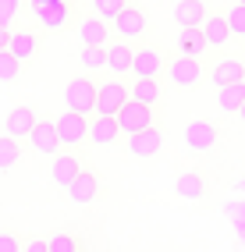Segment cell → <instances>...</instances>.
<instances>
[{"label": "cell", "instance_id": "32", "mask_svg": "<svg viewBox=\"0 0 245 252\" xmlns=\"http://www.w3.org/2000/svg\"><path fill=\"white\" fill-rule=\"evenodd\" d=\"M46 245H50V252H82V242L71 238V234H54Z\"/></svg>", "mask_w": 245, "mask_h": 252}, {"label": "cell", "instance_id": "30", "mask_svg": "<svg viewBox=\"0 0 245 252\" xmlns=\"http://www.w3.org/2000/svg\"><path fill=\"white\" fill-rule=\"evenodd\" d=\"M224 18H227V25H231V36L235 39H245V4L235 0V4L224 11Z\"/></svg>", "mask_w": 245, "mask_h": 252}, {"label": "cell", "instance_id": "4", "mask_svg": "<svg viewBox=\"0 0 245 252\" xmlns=\"http://www.w3.org/2000/svg\"><path fill=\"white\" fill-rule=\"evenodd\" d=\"M64 103H68V110L92 117L96 114V78H89V71L75 75L68 82V89H64Z\"/></svg>", "mask_w": 245, "mask_h": 252}, {"label": "cell", "instance_id": "22", "mask_svg": "<svg viewBox=\"0 0 245 252\" xmlns=\"http://www.w3.org/2000/svg\"><path fill=\"white\" fill-rule=\"evenodd\" d=\"M174 192L182 199H188V203H199V199L206 195V181H203L199 171H182L174 178Z\"/></svg>", "mask_w": 245, "mask_h": 252}, {"label": "cell", "instance_id": "37", "mask_svg": "<svg viewBox=\"0 0 245 252\" xmlns=\"http://www.w3.org/2000/svg\"><path fill=\"white\" fill-rule=\"evenodd\" d=\"M238 4H245V0H238Z\"/></svg>", "mask_w": 245, "mask_h": 252}, {"label": "cell", "instance_id": "34", "mask_svg": "<svg viewBox=\"0 0 245 252\" xmlns=\"http://www.w3.org/2000/svg\"><path fill=\"white\" fill-rule=\"evenodd\" d=\"M25 249H29V252H50V245H46V242H29Z\"/></svg>", "mask_w": 245, "mask_h": 252}, {"label": "cell", "instance_id": "2", "mask_svg": "<svg viewBox=\"0 0 245 252\" xmlns=\"http://www.w3.org/2000/svg\"><path fill=\"white\" fill-rule=\"evenodd\" d=\"M167 75V54L150 43V39H139L135 46V64H132V78H163Z\"/></svg>", "mask_w": 245, "mask_h": 252}, {"label": "cell", "instance_id": "9", "mask_svg": "<svg viewBox=\"0 0 245 252\" xmlns=\"http://www.w3.org/2000/svg\"><path fill=\"white\" fill-rule=\"evenodd\" d=\"M217 139H220V128H217L214 121H199V117H195V121L185 125V146L195 149V153H206V149H214Z\"/></svg>", "mask_w": 245, "mask_h": 252}, {"label": "cell", "instance_id": "27", "mask_svg": "<svg viewBox=\"0 0 245 252\" xmlns=\"http://www.w3.org/2000/svg\"><path fill=\"white\" fill-rule=\"evenodd\" d=\"M107 68V46H82V71H103Z\"/></svg>", "mask_w": 245, "mask_h": 252}, {"label": "cell", "instance_id": "28", "mask_svg": "<svg viewBox=\"0 0 245 252\" xmlns=\"http://www.w3.org/2000/svg\"><path fill=\"white\" fill-rule=\"evenodd\" d=\"M22 68H25V64L14 57L11 50H0V82H14L22 75Z\"/></svg>", "mask_w": 245, "mask_h": 252}, {"label": "cell", "instance_id": "14", "mask_svg": "<svg viewBox=\"0 0 245 252\" xmlns=\"http://www.w3.org/2000/svg\"><path fill=\"white\" fill-rule=\"evenodd\" d=\"M160 146H163V131H160L156 125H150V128L135 131V135H128V153L139 157V160L156 157V153H160Z\"/></svg>", "mask_w": 245, "mask_h": 252}, {"label": "cell", "instance_id": "24", "mask_svg": "<svg viewBox=\"0 0 245 252\" xmlns=\"http://www.w3.org/2000/svg\"><path fill=\"white\" fill-rule=\"evenodd\" d=\"M132 99H142V103L156 107L160 99H163V86H160V78H135V82H132Z\"/></svg>", "mask_w": 245, "mask_h": 252}, {"label": "cell", "instance_id": "16", "mask_svg": "<svg viewBox=\"0 0 245 252\" xmlns=\"http://www.w3.org/2000/svg\"><path fill=\"white\" fill-rule=\"evenodd\" d=\"M50 160H54V167H50L54 185H61V189H68V185L82 174V160H78L75 149H61V153H54Z\"/></svg>", "mask_w": 245, "mask_h": 252}, {"label": "cell", "instance_id": "19", "mask_svg": "<svg viewBox=\"0 0 245 252\" xmlns=\"http://www.w3.org/2000/svg\"><path fill=\"white\" fill-rule=\"evenodd\" d=\"M36 121H39L36 110H32L29 103H18V107H11V114L4 117V131L14 135V139H29V131H32Z\"/></svg>", "mask_w": 245, "mask_h": 252}, {"label": "cell", "instance_id": "1", "mask_svg": "<svg viewBox=\"0 0 245 252\" xmlns=\"http://www.w3.org/2000/svg\"><path fill=\"white\" fill-rule=\"evenodd\" d=\"M203 78H206V68H203V57L195 54H178L167 64V82L174 89H199Z\"/></svg>", "mask_w": 245, "mask_h": 252}, {"label": "cell", "instance_id": "13", "mask_svg": "<svg viewBox=\"0 0 245 252\" xmlns=\"http://www.w3.org/2000/svg\"><path fill=\"white\" fill-rule=\"evenodd\" d=\"M118 139H121V128H118V117H114V114H92L89 117V142L92 146L107 149Z\"/></svg>", "mask_w": 245, "mask_h": 252}, {"label": "cell", "instance_id": "5", "mask_svg": "<svg viewBox=\"0 0 245 252\" xmlns=\"http://www.w3.org/2000/svg\"><path fill=\"white\" fill-rule=\"evenodd\" d=\"M114 117H118L121 135H135V131L156 125V110H153L150 103H142V99H128V103H124L118 114H114Z\"/></svg>", "mask_w": 245, "mask_h": 252}, {"label": "cell", "instance_id": "20", "mask_svg": "<svg viewBox=\"0 0 245 252\" xmlns=\"http://www.w3.org/2000/svg\"><path fill=\"white\" fill-rule=\"evenodd\" d=\"M245 78V61L242 57H220L214 68H210V82L220 89V86H231V82Z\"/></svg>", "mask_w": 245, "mask_h": 252}, {"label": "cell", "instance_id": "33", "mask_svg": "<svg viewBox=\"0 0 245 252\" xmlns=\"http://www.w3.org/2000/svg\"><path fill=\"white\" fill-rule=\"evenodd\" d=\"M25 245H22V238L14 231H0V252H22Z\"/></svg>", "mask_w": 245, "mask_h": 252}, {"label": "cell", "instance_id": "10", "mask_svg": "<svg viewBox=\"0 0 245 252\" xmlns=\"http://www.w3.org/2000/svg\"><path fill=\"white\" fill-rule=\"evenodd\" d=\"M132 64H135V43L128 39H110L107 43V71L110 75H132Z\"/></svg>", "mask_w": 245, "mask_h": 252}, {"label": "cell", "instance_id": "21", "mask_svg": "<svg viewBox=\"0 0 245 252\" xmlns=\"http://www.w3.org/2000/svg\"><path fill=\"white\" fill-rule=\"evenodd\" d=\"M203 36H206V46L210 50H220L224 43H231L235 36H231V25H227V18L224 14H217V11H210L206 14V22H203Z\"/></svg>", "mask_w": 245, "mask_h": 252}, {"label": "cell", "instance_id": "15", "mask_svg": "<svg viewBox=\"0 0 245 252\" xmlns=\"http://www.w3.org/2000/svg\"><path fill=\"white\" fill-rule=\"evenodd\" d=\"M32 11H36L39 25L50 29V32H61L64 25H71V18H75V7L71 4H61V0H54V4H36Z\"/></svg>", "mask_w": 245, "mask_h": 252}, {"label": "cell", "instance_id": "17", "mask_svg": "<svg viewBox=\"0 0 245 252\" xmlns=\"http://www.w3.org/2000/svg\"><path fill=\"white\" fill-rule=\"evenodd\" d=\"M64 192H68V199H71L75 206H86V203H92V199L100 195V178H96L92 171H86V167H82V174H78V178H75Z\"/></svg>", "mask_w": 245, "mask_h": 252}, {"label": "cell", "instance_id": "7", "mask_svg": "<svg viewBox=\"0 0 245 252\" xmlns=\"http://www.w3.org/2000/svg\"><path fill=\"white\" fill-rule=\"evenodd\" d=\"M110 25H114V36H118V39H128V43L146 39V11H142L139 4H132V0L124 4V11H121Z\"/></svg>", "mask_w": 245, "mask_h": 252}, {"label": "cell", "instance_id": "18", "mask_svg": "<svg viewBox=\"0 0 245 252\" xmlns=\"http://www.w3.org/2000/svg\"><path fill=\"white\" fill-rule=\"evenodd\" d=\"M206 14H210L206 0H178L174 4V25L178 29H199L206 22Z\"/></svg>", "mask_w": 245, "mask_h": 252}, {"label": "cell", "instance_id": "25", "mask_svg": "<svg viewBox=\"0 0 245 252\" xmlns=\"http://www.w3.org/2000/svg\"><path fill=\"white\" fill-rule=\"evenodd\" d=\"M22 142L25 139H14V135H0V171H11L14 163L22 160Z\"/></svg>", "mask_w": 245, "mask_h": 252}, {"label": "cell", "instance_id": "23", "mask_svg": "<svg viewBox=\"0 0 245 252\" xmlns=\"http://www.w3.org/2000/svg\"><path fill=\"white\" fill-rule=\"evenodd\" d=\"M242 103H245V78L217 89V107H220L224 114H238V107H242Z\"/></svg>", "mask_w": 245, "mask_h": 252}, {"label": "cell", "instance_id": "36", "mask_svg": "<svg viewBox=\"0 0 245 252\" xmlns=\"http://www.w3.org/2000/svg\"><path fill=\"white\" fill-rule=\"evenodd\" d=\"M238 121H242V125H245V103H242V107H238Z\"/></svg>", "mask_w": 245, "mask_h": 252}, {"label": "cell", "instance_id": "35", "mask_svg": "<svg viewBox=\"0 0 245 252\" xmlns=\"http://www.w3.org/2000/svg\"><path fill=\"white\" fill-rule=\"evenodd\" d=\"M7 43H11V29L0 25V50H7Z\"/></svg>", "mask_w": 245, "mask_h": 252}, {"label": "cell", "instance_id": "8", "mask_svg": "<svg viewBox=\"0 0 245 252\" xmlns=\"http://www.w3.org/2000/svg\"><path fill=\"white\" fill-rule=\"evenodd\" d=\"M29 146L36 149L39 157H54V153H61L57 121H46V117H39V121L32 125V131H29Z\"/></svg>", "mask_w": 245, "mask_h": 252}, {"label": "cell", "instance_id": "6", "mask_svg": "<svg viewBox=\"0 0 245 252\" xmlns=\"http://www.w3.org/2000/svg\"><path fill=\"white\" fill-rule=\"evenodd\" d=\"M57 139L61 149H78L82 142H89V117L78 110H64L57 117Z\"/></svg>", "mask_w": 245, "mask_h": 252}, {"label": "cell", "instance_id": "26", "mask_svg": "<svg viewBox=\"0 0 245 252\" xmlns=\"http://www.w3.org/2000/svg\"><path fill=\"white\" fill-rule=\"evenodd\" d=\"M203 50H210L206 46V36H203V25L199 29H182V54L203 57Z\"/></svg>", "mask_w": 245, "mask_h": 252}, {"label": "cell", "instance_id": "31", "mask_svg": "<svg viewBox=\"0 0 245 252\" xmlns=\"http://www.w3.org/2000/svg\"><path fill=\"white\" fill-rule=\"evenodd\" d=\"M22 11H25V0H0V25L14 29V22L22 18Z\"/></svg>", "mask_w": 245, "mask_h": 252}, {"label": "cell", "instance_id": "3", "mask_svg": "<svg viewBox=\"0 0 245 252\" xmlns=\"http://www.w3.org/2000/svg\"><path fill=\"white\" fill-rule=\"evenodd\" d=\"M128 99H132V86H124L121 75H107L96 82V114H118Z\"/></svg>", "mask_w": 245, "mask_h": 252}, {"label": "cell", "instance_id": "11", "mask_svg": "<svg viewBox=\"0 0 245 252\" xmlns=\"http://www.w3.org/2000/svg\"><path fill=\"white\" fill-rule=\"evenodd\" d=\"M7 50H11V54L18 57L22 64H32V61H36V54L43 50V32H32V29H14V32H11Z\"/></svg>", "mask_w": 245, "mask_h": 252}, {"label": "cell", "instance_id": "12", "mask_svg": "<svg viewBox=\"0 0 245 252\" xmlns=\"http://www.w3.org/2000/svg\"><path fill=\"white\" fill-rule=\"evenodd\" d=\"M78 43L82 46H107L110 43V22L100 14H82L78 18Z\"/></svg>", "mask_w": 245, "mask_h": 252}, {"label": "cell", "instance_id": "29", "mask_svg": "<svg viewBox=\"0 0 245 252\" xmlns=\"http://www.w3.org/2000/svg\"><path fill=\"white\" fill-rule=\"evenodd\" d=\"M124 4H128V0H89V11L100 14V18H107V22H114L124 11Z\"/></svg>", "mask_w": 245, "mask_h": 252}]
</instances>
